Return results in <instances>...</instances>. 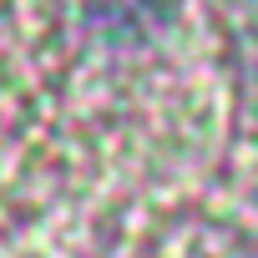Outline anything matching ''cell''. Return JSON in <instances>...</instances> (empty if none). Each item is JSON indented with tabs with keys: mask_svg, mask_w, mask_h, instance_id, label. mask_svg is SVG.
Instances as JSON below:
<instances>
[{
	"mask_svg": "<svg viewBox=\"0 0 258 258\" xmlns=\"http://www.w3.org/2000/svg\"><path fill=\"white\" fill-rule=\"evenodd\" d=\"M177 16V0H86V21L106 41H147Z\"/></svg>",
	"mask_w": 258,
	"mask_h": 258,
	"instance_id": "6da1fadb",
	"label": "cell"
},
{
	"mask_svg": "<svg viewBox=\"0 0 258 258\" xmlns=\"http://www.w3.org/2000/svg\"><path fill=\"white\" fill-rule=\"evenodd\" d=\"M248 66H253V86H258V16H253V31H248Z\"/></svg>",
	"mask_w": 258,
	"mask_h": 258,
	"instance_id": "7a4b0ae2",
	"label": "cell"
}]
</instances>
